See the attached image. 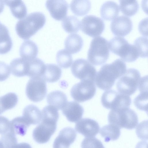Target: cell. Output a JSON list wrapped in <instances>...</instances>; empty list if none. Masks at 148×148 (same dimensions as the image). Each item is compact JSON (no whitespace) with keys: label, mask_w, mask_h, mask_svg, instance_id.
Wrapping results in <instances>:
<instances>
[{"label":"cell","mask_w":148,"mask_h":148,"mask_svg":"<svg viewBox=\"0 0 148 148\" xmlns=\"http://www.w3.org/2000/svg\"><path fill=\"white\" fill-rule=\"evenodd\" d=\"M10 121L6 117L0 116V134H3L10 131Z\"/></svg>","instance_id":"cell-41"},{"label":"cell","mask_w":148,"mask_h":148,"mask_svg":"<svg viewBox=\"0 0 148 148\" xmlns=\"http://www.w3.org/2000/svg\"><path fill=\"white\" fill-rule=\"evenodd\" d=\"M56 60L58 65L64 69L69 68L73 62V58L71 53L65 49L60 50L58 52L56 56Z\"/></svg>","instance_id":"cell-34"},{"label":"cell","mask_w":148,"mask_h":148,"mask_svg":"<svg viewBox=\"0 0 148 148\" xmlns=\"http://www.w3.org/2000/svg\"><path fill=\"white\" fill-rule=\"evenodd\" d=\"M13 75L18 77L27 76L28 69V61L22 58L13 60L10 64Z\"/></svg>","instance_id":"cell-20"},{"label":"cell","mask_w":148,"mask_h":148,"mask_svg":"<svg viewBox=\"0 0 148 148\" xmlns=\"http://www.w3.org/2000/svg\"><path fill=\"white\" fill-rule=\"evenodd\" d=\"M110 27L112 32L114 35L123 37L131 32L133 23L129 17L121 16L112 22Z\"/></svg>","instance_id":"cell-14"},{"label":"cell","mask_w":148,"mask_h":148,"mask_svg":"<svg viewBox=\"0 0 148 148\" xmlns=\"http://www.w3.org/2000/svg\"><path fill=\"white\" fill-rule=\"evenodd\" d=\"M136 134L140 139L147 140V121L140 122L136 128Z\"/></svg>","instance_id":"cell-39"},{"label":"cell","mask_w":148,"mask_h":148,"mask_svg":"<svg viewBox=\"0 0 148 148\" xmlns=\"http://www.w3.org/2000/svg\"><path fill=\"white\" fill-rule=\"evenodd\" d=\"M48 104L58 110H62L67 102L66 94L62 91L56 90L49 93L47 98Z\"/></svg>","instance_id":"cell-23"},{"label":"cell","mask_w":148,"mask_h":148,"mask_svg":"<svg viewBox=\"0 0 148 148\" xmlns=\"http://www.w3.org/2000/svg\"><path fill=\"white\" fill-rule=\"evenodd\" d=\"M146 19H143L140 23L138 26V29L141 34L147 36V34L146 33V25L147 24V20L146 21Z\"/></svg>","instance_id":"cell-42"},{"label":"cell","mask_w":148,"mask_h":148,"mask_svg":"<svg viewBox=\"0 0 148 148\" xmlns=\"http://www.w3.org/2000/svg\"><path fill=\"white\" fill-rule=\"evenodd\" d=\"M83 45V40L81 36L77 34L69 35L64 42L65 47L71 54H75L79 51Z\"/></svg>","instance_id":"cell-25"},{"label":"cell","mask_w":148,"mask_h":148,"mask_svg":"<svg viewBox=\"0 0 148 148\" xmlns=\"http://www.w3.org/2000/svg\"><path fill=\"white\" fill-rule=\"evenodd\" d=\"M96 91L95 82L84 80H81L72 87L71 94L75 100L82 102L92 98L95 95Z\"/></svg>","instance_id":"cell-9"},{"label":"cell","mask_w":148,"mask_h":148,"mask_svg":"<svg viewBox=\"0 0 148 148\" xmlns=\"http://www.w3.org/2000/svg\"><path fill=\"white\" fill-rule=\"evenodd\" d=\"M0 147H1V148H3V146H2V145L1 144V143L0 142Z\"/></svg>","instance_id":"cell-44"},{"label":"cell","mask_w":148,"mask_h":148,"mask_svg":"<svg viewBox=\"0 0 148 148\" xmlns=\"http://www.w3.org/2000/svg\"><path fill=\"white\" fill-rule=\"evenodd\" d=\"M38 52L37 46L31 40L24 41L19 49V53L21 58L27 60L36 58Z\"/></svg>","instance_id":"cell-22"},{"label":"cell","mask_w":148,"mask_h":148,"mask_svg":"<svg viewBox=\"0 0 148 148\" xmlns=\"http://www.w3.org/2000/svg\"><path fill=\"white\" fill-rule=\"evenodd\" d=\"M80 28L86 34L92 37H95L102 34L105 28V25L100 18L94 15H89L82 19Z\"/></svg>","instance_id":"cell-12"},{"label":"cell","mask_w":148,"mask_h":148,"mask_svg":"<svg viewBox=\"0 0 148 148\" xmlns=\"http://www.w3.org/2000/svg\"><path fill=\"white\" fill-rule=\"evenodd\" d=\"M30 125L22 116H18L10 121V131L16 135L23 136Z\"/></svg>","instance_id":"cell-30"},{"label":"cell","mask_w":148,"mask_h":148,"mask_svg":"<svg viewBox=\"0 0 148 148\" xmlns=\"http://www.w3.org/2000/svg\"><path fill=\"white\" fill-rule=\"evenodd\" d=\"M101 101L104 107L111 110L129 107L131 103V99L129 96L113 90H108L104 92Z\"/></svg>","instance_id":"cell-8"},{"label":"cell","mask_w":148,"mask_h":148,"mask_svg":"<svg viewBox=\"0 0 148 148\" xmlns=\"http://www.w3.org/2000/svg\"><path fill=\"white\" fill-rule=\"evenodd\" d=\"M6 5L10 7L13 15L18 19L24 18L27 13V8L22 0H4Z\"/></svg>","instance_id":"cell-21"},{"label":"cell","mask_w":148,"mask_h":148,"mask_svg":"<svg viewBox=\"0 0 148 148\" xmlns=\"http://www.w3.org/2000/svg\"><path fill=\"white\" fill-rule=\"evenodd\" d=\"M134 45L139 53V56L145 58L148 56V39L144 37H140L135 40Z\"/></svg>","instance_id":"cell-36"},{"label":"cell","mask_w":148,"mask_h":148,"mask_svg":"<svg viewBox=\"0 0 148 148\" xmlns=\"http://www.w3.org/2000/svg\"><path fill=\"white\" fill-rule=\"evenodd\" d=\"M110 123L115 125L120 128L132 130L138 123V118L136 112L129 107L111 110L108 116Z\"/></svg>","instance_id":"cell-4"},{"label":"cell","mask_w":148,"mask_h":148,"mask_svg":"<svg viewBox=\"0 0 148 148\" xmlns=\"http://www.w3.org/2000/svg\"><path fill=\"white\" fill-rule=\"evenodd\" d=\"M62 26L65 31L68 33H76L80 28V23L76 17L68 16L62 21Z\"/></svg>","instance_id":"cell-33"},{"label":"cell","mask_w":148,"mask_h":148,"mask_svg":"<svg viewBox=\"0 0 148 148\" xmlns=\"http://www.w3.org/2000/svg\"><path fill=\"white\" fill-rule=\"evenodd\" d=\"M4 4L3 0H0V14L3 11Z\"/></svg>","instance_id":"cell-43"},{"label":"cell","mask_w":148,"mask_h":148,"mask_svg":"<svg viewBox=\"0 0 148 148\" xmlns=\"http://www.w3.org/2000/svg\"><path fill=\"white\" fill-rule=\"evenodd\" d=\"M81 146L83 148H103L101 142L94 137H86L82 141Z\"/></svg>","instance_id":"cell-38"},{"label":"cell","mask_w":148,"mask_h":148,"mask_svg":"<svg viewBox=\"0 0 148 148\" xmlns=\"http://www.w3.org/2000/svg\"><path fill=\"white\" fill-rule=\"evenodd\" d=\"M58 113L50 108L44 109L42 112L41 122L34 129L32 136L34 140L40 144L48 142L55 132Z\"/></svg>","instance_id":"cell-2"},{"label":"cell","mask_w":148,"mask_h":148,"mask_svg":"<svg viewBox=\"0 0 148 148\" xmlns=\"http://www.w3.org/2000/svg\"><path fill=\"white\" fill-rule=\"evenodd\" d=\"M10 73L9 65L4 62L0 61V82L4 81L7 79Z\"/></svg>","instance_id":"cell-40"},{"label":"cell","mask_w":148,"mask_h":148,"mask_svg":"<svg viewBox=\"0 0 148 148\" xmlns=\"http://www.w3.org/2000/svg\"><path fill=\"white\" fill-rule=\"evenodd\" d=\"M45 6L56 20H62L67 14L69 5L65 0H47Z\"/></svg>","instance_id":"cell-13"},{"label":"cell","mask_w":148,"mask_h":148,"mask_svg":"<svg viewBox=\"0 0 148 148\" xmlns=\"http://www.w3.org/2000/svg\"><path fill=\"white\" fill-rule=\"evenodd\" d=\"M62 110L63 114L68 121L72 122H77L80 119L84 112L83 107L74 101L67 102Z\"/></svg>","instance_id":"cell-17"},{"label":"cell","mask_w":148,"mask_h":148,"mask_svg":"<svg viewBox=\"0 0 148 148\" xmlns=\"http://www.w3.org/2000/svg\"><path fill=\"white\" fill-rule=\"evenodd\" d=\"M108 42L101 36L96 37L91 41L88 51L89 62L95 66L101 65L107 60L109 56Z\"/></svg>","instance_id":"cell-6"},{"label":"cell","mask_w":148,"mask_h":148,"mask_svg":"<svg viewBox=\"0 0 148 148\" xmlns=\"http://www.w3.org/2000/svg\"><path fill=\"white\" fill-rule=\"evenodd\" d=\"M108 46L112 53L119 56L123 61L126 62H133L139 56L134 45L129 44L123 37H114L110 40Z\"/></svg>","instance_id":"cell-5"},{"label":"cell","mask_w":148,"mask_h":148,"mask_svg":"<svg viewBox=\"0 0 148 148\" xmlns=\"http://www.w3.org/2000/svg\"><path fill=\"white\" fill-rule=\"evenodd\" d=\"M25 92L27 97L32 101H41L47 94L45 81L41 77L31 78L27 84Z\"/></svg>","instance_id":"cell-10"},{"label":"cell","mask_w":148,"mask_h":148,"mask_svg":"<svg viewBox=\"0 0 148 148\" xmlns=\"http://www.w3.org/2000/svg\"><path fill=\"white\" fill-rule=\"evenodd\" d=\"M28 61V69L27 76L30 78L42 77L45 66L44 62L36 58Z\"/></svg>","instance_id":"cell-27"},{"label":"cell","mask_w":148,"mask_h":148,"mask_svg":"<svg viewBox=\"0 0 148 148\" xmlns=\"http://www.w3.org/2000/svg\"><path fill=\"white\" fill-rule=\"evenodd\" d=\"M72 12L76 16H82L89 12L91 8L90 0H72L70 5Z\"/></svg>","instance_id":"cell-28"},{"label":"cell","mask_w":148,"mask_h":148,"mask_svg":"<svg viewBox=\"0 0 148 148\" xmlns=\"http://www.w3.org/2000/svg\"><path fill=\"white\" fill-rule=\"evenodd\" d=\"M22 116L30 125L39 123L42 119V113L36 106L29 105L24 109Z\"/></svg>","instance_id":"cell-19"},{"label":"cell","mask_w":148,"mask_h":148,"mask_svg":"<svg viewBox=\"0 0 148 148\" xmlns=\"http://www.w3.org/2000/svg\"><path fill=\"white\" fill-rule=\"evenodd\" d=\"M13 46L9 30L0 22V54H4L10 51Z\"/></svg>","instance_id":"cell-24"},{"label":"cell","mask_w":148,"mask_h":148,"mask_svg":"<svg viewBox=\"0 0 148 148\" xmlns=\"http://www.w3.org/2000/svg\"><path fill=\"white\" fill-rule=\"evenodd\" d=\"M73 75L81 80H89L95 82L96 74L95 68L87 60L78 59L73 62L71 67Z\"/></svg>","instance_id":"cell-11"},{"label":"cell","mask_w":148,"mask_h":148,"mask_svg":"<svg viewBox=\"0 0 148 148\" xmlns=\"http://www.w3.org/2000/svg\"><path fill=\"white\" fill-rule=\"evenodd\" d=\"M76 130L86 137L95 136L99 133L100 127L98 123L94 120L83 118L76 123Z\"/></svg>","instance_id":"cell-15"},{"label":"cell","mask_w":148,"mask_h":148,"mask_svg":"<svg viewBox=\"0 0 148 148\" xmlns=\"http://www.w3.org/2000/svg\"><path fill=\"white\" fill-rule=\"evenodd\" d=\"M77 136L76 131L71 127H66L62 130L55 139L54 148H69L75 140Z\"/></svg>","instance_id":"cell-16"},{"label":"cell","mask_w":148,"mask_h":148,"mask_svg":"<svg viewBox=\"0 0 148 148\" xmlns=\"http://www.w3.org/2000/svg\"><path fill=\"white\" fill-rule=\"evenodd\" d=\"M62 71L60 68L55 64H45V70L42 77L46 81L53 83L60 78Z\"/></svg>","instance_id":"cell-26"},{"label":"cell","mask_w":148,"mask_h":148,"mask_svg":"<svg viewBox=\"0 0 148 148\" xmlns=\"http://www.w3.org/2000/svg\"><path fill=\"white\" fill-rule=\"evenodd\" d=\"M120 8L124 15L132 16L136 14L139 9L137 0H119Z\"/></svg>","instance_id":"cell-32"},{"label":"cell","mask_w":148,"mask_h":148,"mask_svg":"<svg viewBox=\"0 0 148 148\" xmlns=\"http://www.w3.org/2000/svg\"><path fill=\"white\" fill-rule=\"evenodd\" d=\"M126 71V65L124 61L117 59L111 64L103 65L96 74L95 81L99 88L108 90L114 85L116 79Z\"/></svg>","instance_id":"cell-1"},{"label":"cell","mask_w":148,"mask_h":148,"mask_svg":"<svg viewBox=\"0 0 148 148\" xmlns=\"http://www.w3.org/2000/svg\"><path fill=\"white\" fill-rule=\"evenodd\" d=\"M119 8L118 5L112 1L105 2L102 5L100 10L101 17L104 20L111 21L119 15Z\"/></svg>","instance_id":"cell-18"},{"label":"cell","mask_w":148,"mask_h":148,"mask_svg":"<svg viewBox=\"0 0 148 148\" xmlns=\"http://www.w3.org/2000/svg\"><path fill=\"white\" fill-rule=\"evenodd\" d=\"M100 134L104 138V141L108 142L110 140H115L119 138L120 128L116 125L110 124L103 126L100 129Z\"/></svg>","instance_id":"cell-29"},{"label":"cell","mask_w":148,"mask_h":148,"mask_svg":"<svg viewBox=\"0 0 148 148\" xmlns=\"http://www.w3.org/2000/svg\"><path fill=\"white\" fill-rule=\"evenodd\" d=\"M121 77L116 83L118 91L128 96L133 94L137 90L141 79L139 71L135 69H129Z\"/></svg>","instance_id":"cell-7"},{"label":"cell","mask_w":148,"mask_h":148,"mask_svg":"<svg viewBox=\"0 0 148 148\" xmlns=\"http://www.w3.org/2000/svg\"><path fill=\"white\" fill-rule=\"evenodd\" d=\"M134 105L138 109L147 113L148 91L143 92L134 99Z\"/></svg>","instance_id":"cell-37"},{"label":"cell","mask_w":148,"mask_h":148,"mask_svg":"<svg viewBox=\"0 0 148 148\" xmlns=\"http://www.w3.org/2000/svg\"><path fill=\"white\" fill-rule=\"evenodd\" d=\"M1 114V112H0V114Z\"/></svg>","instance_id":"cell-45"},{"label":"cell","mask_w":148,"mask_h":148,"mask_svg":"<svg viewBox=\"0 0 148 148\" xmlns=\"http://www.w3.org/2000/svg\"><path fill=\"white\" fill-rule=\"evenodd\" d=\"M46 21V17L42 13H32L17 22L15 30L20 38L28 40L43 27Z\"/></svg>","instance_id":"cell-3"},{"label":"cell","mask_w":148,"mask_h":148,"mask_svg":"<svg viewBox=\"0 0 148 148\" xmlns=\"http://www.w3.org/2000/svg\"><path fill=\"white\" fill-rule=\"evenodd\" d=\"M16 135L10 131L2 134L0 142L3 147H15L17 146V140Z\"/></svg>","instance_id":"cell-35"},{"label":"cell","mask_w":148,"mask_h":148,"mask_svg":"<svg viewBox=\"0 0 148 148\" xmlns=\"http://www.w3.org/2000/svg\"><path fill=\"white\" fill-rule=\"evenodd\" d=\"M18 100V96L13 92H9L0 97V112L1 113L14 107Z\"/></svg>","instance_id":"cell-31"}]
</instances>
